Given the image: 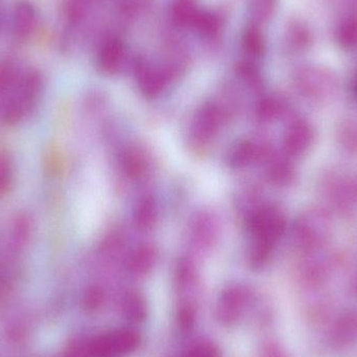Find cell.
Masks as SVG:
<instances>
[{
    "label": "cell",
    "instance_id": "8",
    "mask_svg": "<svg viewBox=\"0 0 357 357\" xmlns=\"http://www.w3.org/2000/svg\"><path fill=\"white\" fill-rule=\"evenodd\" d=\"M38 14L29 0H19L13 12V31L18 39H26L37 26Z\"/></svg>",
    "mask_w": 357,
    "mask_h": 357
},
{
    "label": "cell",
    "instance_id": "27",
    "mask_svg": "<svg viewBox=\"0 0 357 357\" xmlns=\"http://www.w3.org/2000/svg\"><path fill=\"white\" fill-rule=\"evenodd\" d=\"M237 70H238L239 75L251 85L255 86L259 84V71L256 68L255 65L250 61H243V62L239 63Z\"/></svg>",
    "mask_w": 357,
    "mask_h": 357
},
{
    "label": "cell",
    "instance_id": "29",
    "mask_svg": "<svg viewBox=\"0 0 357 357\" xmlns=\"http://www.w3.org/2000/svg\"><path fill=\"white\" fill-rule=\"evenodd\" d=\"M142 2H144V0H123V1H121V6H123L126 10H129V12L133 13L135 12L137 6L142 4Z\"/></svg>",
    "mask_w": 357,
    "mask_h": 357
},
{
    "label": "cell",
    "instance_id": "23",
    "mask_svg": "<svg viewBox=\"0 0 357 357\" xmlns=\"http://www.w3.org/2000/svg\"><path fill=\"white\" fill-rule=\"evenodd\" d=\"M281 108H282V104L277 98H266L260 102L259 107H258V117L266 121L276 119L281 113Z\"/></svg>",
    "mask_w": 357,
    "mask_h": 357
},
{
    "label": "cell",
    "instance_id": "18",
    "mask_svg": "<svg viewBox=\"0 0 357 357\" xmlns=\"http://www.w3.org/2000/svg\"><path fill=\"white\" fill-rule=\"evenodd\" d=\"M123 167L129 177L139 178L146 171V160L138 151L130 150L123 156Z\"/></svg>",
    "mask_w": 357,
    "mask_h": 357
},
{
    "label": "cell",
    "instance_id": "24",
    "mask_svg": "<svg viewBox=\"0 0 357 357\" xmlns=\"http://www.w3.org/2000/svg\"><path fill=\"white\" fill-rule=\"evenodd\" d=\"M86 10V0H67L65 14L69 22L77 24L85 17Z\"/></svg>",
    "mask_w": 357,
    "mask_h": 357
},
{
    "label": "cell",
    "instance_id": "22",
    "mask_svg": "<svg viewBox=\"0 0 357 357\" xmlns=\"http://www.w3.org/2000/svg\"><path fill=\"white\" fill-rule=\"evenodd\" d=\"M195 319H197V310H195V305L186 303L178 307L177 321L181 331H191L195 326Z\"/></svg>",
    "mask_w": 357,
    "mask_h": 357
},
{
    "label": "cell",
    "instance_id": "6",
    "mask_svg": "<svg viewBox=\"0 0 357 357\" xmlns=\"http://www.w3.org/2000/svg\"><path fill=\"white\" fill-rule=\"evenodd\" d=\"M226 15L218 10H202L197 14L191 29L206 41L220 39L226 27Z\"/></svg>",
    "mask_w": 357,
    "mask_h": 357
},
{
    "label": "cell",
    "instance_id": "3",
    "mask_svg": "<svg viewBox=\"0 0 357 357\" xmlns=\"http://www.w3.org/2000/svg\"><path fill=\"white\" fill-rule=\"evenodd\" d=\"M135 73L140 90L149 98L158 96L165 89L169 79L165 69L153 66L148 60L142 56L136 59Z\"/></svg>",
    "mask_w": 357,
    "mask_h": 357
},
{
    "label": "cell",
    "instance_id": "15",
    "mask_svg": "<svg viewBox=\"0 0 357 357\" xmlns=\"http://www.w3.org/2000/svg\"><path fill=\"white\" fill-rule=\"evenodd\" d=\"M300 84H301V87L307 93L310 92V93L319 94L325 88L331 87L333 86V81L325 73L307 69L300 77Z\"/></svg>",
    "mask_w": 357,
    "mask_h": 357
},
{
    "label": "cell",
    "instance_id": "7",
    "mask_svg": "<svg viewBox=\"0 0 357 357\" xmlns=\"http://www.w3.org/2000/svg\"><path fill=\"white\" fill-rule=\"evenodd\" d=\"M314 139V130L304 121L294 123L284 136V148L289 154L300 156L308 150Z\"/></svg>",
    "mask_w": 357,
    "mask_h": 357
},
{
    "label": "cell",
    "instance_id": "19",
    "mask_svg": "<svg viewBox=\"0 0 357 357\" xmlns=\"http://www.w3.org/2000/svg\"><path fill=\"white\" fill-rule=\"evenodd\" d=\"M337 41L344 48L357 46V17L344 21L337 31Z\"/></svg>",
    "mask_w": 357,
    "mask_h": 357
},
{
    "label": "cell",
    "instance_id": "28",
    "mask_svg": "<svg viewBox=\"0 0 357 357\" xmlns=\"http://www.w3.org/2000/svg\"><path fill=\"white\" fill-rule=\"evenodd\" d=\"M291 176V169L287 163L279 161L275 163L270 169V177L276 182L283 183L289 180Z\"/></svg>",
    "mask_w": 357,
    "mask_h": 357
},
{
    "label": "cell",
    "instance_id": "9",
    "mask_svg": "<svg viewBox=\"0 0 357 357\" xmlns=\"http://www.w3.org/2000/svg\"><path fill=\"white\" fill-rule=\"evenodd\" d=\"M199 10L197 0H171L169 15L175 26L187 29L192 26Z\"/></svg>",
    "mask_w": 357,
    "mask_h": 357
},
{
    "label": "cell",
    "instance_id": "26",
    "mask_svg": "<svg viewBox=\"0 0 357 357\" xmlns=\"http://www.w3.org/2000/svg\"><path fill=\"white\" fill-rule=\"evenodd\" d=\"M195 276L193 266L188 261L181 262L176 274L178 289H185L190 287L195 281Z\"/></svg>",
    "mask_w": 357,
    "mask_h": 357
},
{
    "label": "cell",
    "instance_id": "13",
    "mask_svg": "<svg viewBox=\"0 0 357 357\" xmlns=\"http://www.w3.org/2000/svg\"><path fill=\"white\" fill-rule=\"evenodd\" d=\"M220 125V111L214 106H207L203 109L195 123V134L199 139H210L215 135Z\"/></svg>",
    "mask_w": 357,
    "mask_h": 357
},
{
    "label": "cell",
    "instance_id": "21",
    "mask_svg": "<svg viewBox=\"0 0 357 357\" xmlns=\"http://www.w3.org/2000/svg\"><path fill=\"white\" fill-rule=\"evenodd\" d=\"M105 300H106V295L102 287H90L84 296V307L88 312H96L104 305Z\"/></svg>",
    "mask_w": 357,
    "mask_h": 357
},
{
    "label": "cell",
    "instance_id": "12",
    "mask_svg": "<svg viewBox=\"0 0 357 357\" xmlns=\"http://www.w3.org/2000/svg\"><path fill=\"white\" fill-rule=\"evenodd\" d=\"M241 47L247 56L251 58H260L266 52V39L260 26L258 25H247L241 33Z\"/></svg>",
    "mask_w": 357,
    "mask_h": 357
},
{
    "label": "cell",
    "instance_id": "5",
    "mask_svg": "<svg viewBox=\"0 0 357 357\" xmlns=\"http://www.w3.org/2000/svg\"><path fill=\"white\" fill-rule=\"evenodd\" d=\"M252 228L259 238V243L272 247L283 234L284 218L274 208H266L256 214L252 222Z\"/></svg>",
    "mask_w": 357,
    "mask_h": 357
},
{
    "label": "cell",
    "instance_id": "2",
    "mask_svg": "<svg viewBox=\"0 0 357 357\" xmlns=\"http://www.w3.org/2000/svg\"><path fill=\"white\" fill-rule=\"evenodd\" d=\"M249 293L241 285H233L222 291L215 307V317L224 326L239 322L249 304Z\"/></svg>",
    "mask_w": 357,
    "mask_h": 357
},
{
    "label": "cell",
    "instance_id": "11",
    "mask_svg": "<svg viewBox=\"0 0 357 357\" xmlns=\"http://www.w3.org/2000/svg\"><path fill=\"white\" fill-rule=\"evenodd\" d=\"M157 261V252L151 245L137 248L128 260V268L137 276L148 274L154 268Z\"/></svg>",
    "mask_w": 357,
    "mask_h": 357
},
{
    "label": "cell",
    "instance_id": "4",
    "mask_svg": "<svg viewBox=\"0 0 357 357\" xmlns=\"http://www.w3.org/2000/svg\"><path fill=\"white\" fill-rule=\"evenodd\" d=\"M126 56L127 47L121 38L117 36L105 38L98 52V68L106 75H116L123 68Z\"/></svg>",
    "mask_w": 357,
    "mask_h": 357
},
{
    "label": "cell",
    "instance_id": "10",
    "mask_svg": "<svg viewBox=\"0 0 357 357\" xmlns=\"http://www.w3.org/2000/svg\"><path fill=\"white\" fill-rule=\"evenodd\" d=\"M121 314L133 324H140L148 317V305L144 296L130 291L121 300Z\"/></svg>",
    "mask_w": 357,
    "mask_h": 357
},
{
    "label": "cell",
    "instance_id": "17",
    "mask_svg": "<svg viewBox=\"0 0 357 357\" xmlns=\"http://www.w3.org/2000/svg\"><path fill=\"white\" fill-rule=\"evenodd\" d=\"M258 156V150L255 144L251 142H243L236 146L231 155V165L236 169L247 167Z\"/></svg>",
    "mask_w": 357,
    "mask_h": 357
},
{
    "label": "cell",
    "instance_id": "20",
    "mask_svg": "<svg viewBox=\"0 0 357 357\" xmlns=\"http://www.w3.org/2000/svg\"><path fill=\"white\" fill-rule=\"evenodd\" d=\"M287 42L291 47L305 48L310 42V33L306 26L299 22H293L287 29Z\"/></svg>",
    "mask_w": 357,
    "mask_h": 357
},
{
    "label": "cell",
    "instance_id": "14",
    "mask_svg": "<svg viewBox=\"0 0 357 357\" xmlns=\"http://www.w3.org/2000/svg\"><path fill=\"white\" fill-rule=\"evenodd\" d=\"M136 226L140 230L150 229L157 220V206L151 197L142 199L136 207L134 214Z\"/></svg>",
    "mask_w": 357,
    "mask_h": 357
},
{
    "label": "cell",
    "instance_id": "25",
    "mask_svg": "<svg viewBox=\"0 0 357 357\" xmlns=\"http://www.w3.org/2000/svg\"><path fill=\"white\" fill-rule=\"evenodd\" d=\"M220 348L211 342H201L192 346L184 357H220Z\"/></svg>",
    "mask_w": 357,
    "mask_h": 357
},
{
    "label": "cell",
    "instance_id": "16",
    "mask_svg": "<svg viewBox=\"0 0 357 357\" xmlns=\"http://www.w3.org/2000/svg\"><path fill=\"white\" fill-rule=\"evenodd\" d=\"M278 0H252L250 14L252 23L260 26L268 22L276 12Z\"/></svg>",
    "mask_w": 357,
    "mask_h": 357
},
{
    "label": "cell",
    "instance_id": "1",
    "mask_svg": "<svg viewBox=\"0 0 357 357\" xmlns=\"http://www.w3.org/2000/svg\"><path fill=\"white\" fill-rule=\"evenodd\" d=\"M142 341V335L135 329H113L93 337L85 351L90 357H125L139 349Z\"/></svg>",
    "mask_w": 357,
    "mask_h": 357
}]
</instances>
